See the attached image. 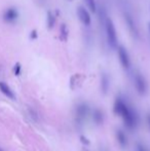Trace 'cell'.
<instances>
[{
  "label": "cell",
  "mask_w": 150,
  "mask_h": 151,
  "mask_svg": "<svg viewBox=\"0 0 150 151\" xmlns=\"http://www.w3.org/2000/svg\"><path fill=\"white\" fill-rule=\"evenodd\" d=\"M113 110L116 115H119L122 118L126 127L133 129L137 127V123H138L137 113L122 97H117L115 99Z\"/></svg>",
  "instance_id": "obj_1"
},
{
  "label": "cell",
  "mask_w": 150,
  "mask_h": 151,
  "mask_svg": "<svg viewBox=\"0 0 150 151\" xmlns=\"http://www.w3.org/2000/svg\"><path fill=\"white\" fill-rule=\"evenodd\" d=\"M105 29H106V37L109 46L113 50L117 48V35H116L115 26L110 18L106 19L105 22Z\"/></svg>",
  "instance_id": "obj_2"
},
{
  "label": "cell",
  "mask_w": 150,
  "mask_h": 151,
  "mask_svg": "<svg viewBox=\"0 0 150 151\" xmlns=\"http://www.w3.org/2000/svg\"><path fill=\"white\" fill-rule=\"evenodd\" d=\"M134 86L139 95L144 96L147 93V82L145 77L139 72L134 74Z\"/></svg>",
  "instance_id": "obj_3"
},
{
  "label": "cell",
  "mask_w": 150,
  "mask_h": 151,
  "mask_svg": "<svg viewBox=\"0 0 150 151\" xmlns=\"http://www.w3.org/2000/svg\"><path fill=\"white\" fill-rule=\"evenodd\" d=\"M117 55H118V60L120 62V65L124 70H128L131 68V59L130 55H128V50L124 46L119 45L117 46Z\"/></svg>",
  "instance_id": "obj_4"
},
{
  "label": "cell",
  "mask_w": 150,
  "mask_h": 151,
  "mask_svg": "<svg viewBox=\"0 0 150 151\" xmlns=\"http://www.w3.org/2000/svg\"><path fill=\"white\" fill-rule=\"evenodd\" d=\"M77 17L79 21L84 25V26H90L92 23V19H90V14L88 12V9L83 7V6H79L77 8Z\"/></svg>",
  "instance_id": "obj_5"
},
{
  "label": "cell",
  "mask_w": 150,
  "mask_h": 151,
  "mask_svg": "<svg viewBox=\"0 0 150 151\" xmlns=\"http://www.w3.org/2000/svg\"><path fill=\"white\" fill-rule=\"evenodd\" d=\"M88 112H90V108L86 105V103H80L76 108V115L80 120H83L88 116Z\"/></svg>",
  "instance_id": "obj_6"
},
{
  "label": "cell",
  "mask_w": 150,
  "mask_h": 151,
  "mask_svg": "<svg viewBox=\"0 0 150 151\" xmlns=\"http://www.w3.org/2000/svg\"><path fill=\"white\" fill-rule=\"evenodd\" d=\"M18 10L14 7H10L8 9H6L4 12V14H3V19L5 22L7 23H11V22H14V21L18 19Z\"/></svg>",
  "instance_id": "obj_7"
},
{
  "label": "cell",
  "mask_w": 150,
  "mask_h": 151,
  "mask_svg": "<svg viewBox=\"0 0 150 151\" xmlns=\"http://www.w3.org/2000/svg\"><path fill=\"white\" fill-rule=\"evenodd\" d=\"M115 137L121 148H126L128 146V137H126V133L122 129H116Z\"/></svg>",
  "instance_id": "obj_8"
},
{
  "label": "cell",
  "mask_w": 150,
  "mask_h": 151,
  "mask_svg": "<svg viewBox=\"0 0 150 151\" xmlns=\"http://www.w3.org/2000/svg\"><path fill=\"white\" fill-rule=\"evenodd\" d=\"M109 86H110V79H109V76L106 73H103L101 75V90L104 93H107V91L109 90Z\"/></svg>",
  "instance_id": "obj_9"
},
{
  "label": "cell",
  "mask_w": 150,
  "mask_h": 151,
  "mask_svg": "<svg viewBox=\"0 0 150 151\" xmlns=\"http://www.w3.org/2000/svg\"><path fill=\"white\" fill-rule=\"evenodd\" d=\"M124 17H126V25H128V29H130V31L133 33V35L138 36V29H137L136 24H135V22H134V20H133V18L131 16H128V14H126Z\"/></svg>",
  "instance_id": "obj_10"
},
{
  "label": "cell",
  "mask_w": 150,
  "mask_h": 151,
  "mask_svg": "<svg viewBox=\"0 0 150 151\" xmlns=\"http://www.w3.org/2000/svg\"><path fill=\"white\" fill-rule=\"evenodd\" d=\"M0 91H2V93H3V95H5L6 97L9 98V99H14V98H16V97H14V91L10 90V88L5 83V82L0 81Z\"/></svg>",
  "instance_id": "obj_11"
},
{
  "label": "cell",
  "mask_w": 150,
  "mask_h": 151,
  "mask_svg": "<svg viewBox=\"0 0 150 151\" xmlns=\"http://www.w3.org/2000/svg\"><path fill=\"white\" fill-rule=\"evenodd\" d=\"M93 118L94 121L97 124H102L103 120H104V115H103V111L100 109H95L93 112Z\"/></svg>",
  "instance_id": "obj_12"
},
{
  "label": "cell",
  "mask_w": 150,
  "mask_h": 151,
  "mask_svg": "<svg viewBox=\"0 0 150 151\" xmlns=\"http://www.w3.org/2000/svg\"><path fill=\"white\" fill-rule=\"evenodd\" d=\"M68 37H69V30L67 28L66 24H61L60 26V39L62 41L66 42L68 40Z\"/></svg>",
  "instance_id": "obj_13"
},
{
  "label": "cell",
  "mask_w": 150,
  "mask_h": 151,
  "mask_svg": "<svg viewBox=\"0 0 150 151\" xmlns=\"http://www.w3.org/2000/svg\"><path fill=\"white\" fill-rule=\"evenodd\" d=\"M55 24H56V16L52 12H48L47 16H46V25H47V28L50 30H52L55 27Z\"/></svg>",
  "instance_id": "obj_14"
},
{
  "label": "cell",
  "mask_w": 150,
  "mask_h": 151,
  "mask_svg": "<svg viewBox=\"0 0 150 151\" xmlns=\"http://www.w3.org/2000/svg\"><path fill=\"white\" fill-rule=\"evenodd\" d=\"M85 4L88 6V8L90 9V12H97V4H96V0H84Z\"/></svg>",
  "instance_id": "obj_15"
},
{
  "label": "cell",
  "mask_w": 150,
  "mask_h": 151,
  "mask_svg": "<svg viewBox=\"0 0 150 151\" xmlns=\"http://www.w3.org/2000/svg\"><path fill=\"white\" fill-rule=\"evenodd\" d=\"M21 69H22V67H21V64L20 63H17L16 65H14V73L16 76H19L21 74Z\"/></svg>",
  "instance_id": "obj_16"
},
{
  "label": "cell",
  "mask_w": 150,
  "mask_h": 151,
  "mask_svg": "<svg viewBox=\"0 0 150 151\" xmlns=\"http://www.w3.org/2000/svg\"><path fill=\"white\" fill-rule=\"evenodd\" d=\"M136 151H146V150H145L144 146H143L142 144L138 143V144H137V148H136Z\"/></svg>",
  "instance_id": "obj_17"
},
{
  "label": "cell",
  "mask_w": 150,
  "mask_h": 151,
  "mask_svg": "<svg viewBox=\"0 0 150 151\" xmlns=\"http://www.w3.org/2000/svg\"><path fill=\"white\" fill-rule=\"evenodd\" d=\"M37 31L36 30H33L32 32H31V34H30V38L31 39H36L37 38Z\"/></svg>",
  "instance_id": "obj_18"
},
{
  "label": "cell",
  "mask_w": 150,
  "mask_h": 151,
  "mask_svg": "<svg viewBox=\"0 0 150 151\" xmlns=\"http://www.w3.org/2000/svg\"><path fill=\"white\" fill-rule=\"evenodd\" d=\"M80 140H81L82 143L86 144V145H88V144H90V141H88V140L86 139V138L84 137V136H80Z\"/></svg>",
  "instance_id": "obj_19"
},
{
  "label": "cell",
  "mask_w": 150,
  "mask_h": 151,
  "mask_svg": "<svg viewBox=\"0 0 150 151\" xmlns=\"http://www.w3.org/2000/svg\"><path fill=\"white\" fill-rule=\"evenodd\" d=\"M147 123L149 125V129H150V113L147 114Z\"/></svg>",
  "instance_id": "obj_20"
},
{
  "label": "cell",
  "mask_w": 150,
  "mask_h": 151,
  "mask_svg": "<svg viewBox=\"0 0 150 151\" xmlns=\"http://www.w3.org/2000/svg\"><path fill=\"white\" fill-rule=\"evenodd\" d=\"M148 30H149V34H150V23L148 24Z\"/></svg>",
  "instance_id": "obj_21"
},
{
  "label": "cell",
  "mask_w": 150,
  "mask_h": 151,
  "mask_svg": "<svg viewBox=\"0 0 150 151\" xmlns=\"http://www.w3.org/2000/svg\"><path fill=\"white\" fill-rule=\"evenodd\" d=\"M0 151H3V150H2V149H1V148H0Z\"/></svg>",
  "instance_id": "obj_22"
},
{
  "label": "cell",
  "mask_w": 150,
  "mask_h": 151,
  "mask_svg": "<svg viewBox=\"0 0 150 151\" xmlns=\"http://www.w3.org/2000/svg\"><path fill=\"white\" fill-rule=\"evenodd\" d=\"M68 1H72V0H68Z\"/></svg>",
  "instance_id": "obj_23"
}]
</instances>
